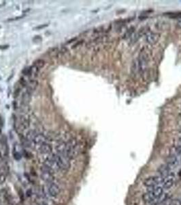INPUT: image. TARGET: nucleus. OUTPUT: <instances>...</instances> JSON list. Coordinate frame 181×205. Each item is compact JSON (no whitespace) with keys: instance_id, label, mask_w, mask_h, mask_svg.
<instances>
[{"instance_id":"obj_1","label":"nucleus","mask_w":181,"mask_h":205,"mask_svg":"<svg viewBox=\"0 0 181 205\" xmlns=\"http://www.w3.org/2000/svg\"><path fill=\"white\" fill-rule=\"evenodd\" d=\"M163 189L162 186H157L149 188L148 191L143 194L142 199L146 204H151L156 203L159 200L160 197L163 194Z\"/></svg>"},{"instance_id":"obj_2","label":"nucleus","mask_w":181,"mask_h":205,"mask_svg":"<svg viewBox=\"0 0 181 205\" xmlns=\"http://www.w3.org/2000/svg\"><path fill=\"white\" fill-rule=\"evenodd\" d=\"M78 153H79V144H78L77 141L74 139H69V141L66 142L65 157L71 160L74 159Z\"/></svg>"},{"instance_id":"obj_3","label":"nucleus","mask_w":181,"mask_h":205,"mask_svg":"<svg viewBox=\"0 0 181 205\" xmlns=\"http://www.w3.org/2000/svg\"><path fill=\"white\" fill-rule=\"evenodd\" d=\"M51 156L53 157V159L57 162V165L59 167V170L61 171H67L70 167V159H68L67 157L65 156L61 155L57 153L52 154Z\"/></svg>"},{"instance_id":"obj_4","label":"nucleus","mask_w":181,"mask_h":205,"mask_svg":"<svg viewBox=\"0 0 181 205\" xmlns=\"http://www.w3.org/2000/svg\"><path fill=\"white\" fill-rule=\"evenodd\" d=\"M148 64H149L148 54L145 51H142L139 54L138 58V71L141 72V73H144L148 69Z\"/></svg>"},{"instance_id":"obj_5","label":"nucleus","mask_w":181,"mask_h":205,"mask_svg":"<svg viewBox=\"0 0 181 205\" xmlns=\"http://www.w3.org/2000/svg\"><path fill=\"white\" fill-rule=\"evenodd\" d=\"M163 181V177L161 176H149L146 179L143 184L145 187H147L148 189L152 188L157 186H159V185H162Z\"/></svg>"},{"instance_id":"obj_6","label":"nucleus","mask_w":181,"mask_h":205,"mask_svg":"<svg viewBox=\"0 0 181 205\" xmlns=\"http://www.w3.org/2000/svg\"><path fill=\"white\" fill-rule=\"evenodd\" d=\"M41 179L43 180L44 182L47 183H51L53 182L55 180L54 172L51 170H50L48 167L45 166H42L41 168V174H40Z\"/></svg>"},{"instance_id":"obj_7","label":"nucleus","mask_w":181,"mask_h":205,"mask_svg":"<svg viewBox=\"0 0 181 205\" xmlns=\"http://www.w3.org/2000/svg\"><path fill=\"white\" fill-rule=\"evenodd\" d=\"M180 159L178 156L175 152L172 151L166 159V164L173 170L178 166V164H180Z\"/></svg>"},{"instance_id":"obj_8","label":"nucleus","mask_w":181,"mask_h":205,"mask_svg":"<svg viewBox=\"0 0 181 205\" xmlns=\"http://www.w3.org/2000/svg\"><path fill=\"white\" fill-rule=\"evenodd\" d=\"M29 118L27 116H22L16 122V129L19 131H23L29 127Z\"/></svg>"},{"instance_id":"obj_9","label":"nucleus","mask_w":181,"mask_h":205,"mask_svg":"<svg viewBox=\"0 0 181 205\" xmlns=\"http://www.w3.org/2000/svg\"><path fill=\"white\" fill-rule=\"evenodd\" d=\"M175 182V174L173 172H171L168 176L163 177V181L161 185L163 187V189H168L171 188L174 185Z\"/></svg>"},{"instance_id":"obj_10","label":"nucleus","mask_w":181,"mask_h":205,"mask_svg":"<svg viewBox=\"0 0 181 205\" xmlns=\"http://www.w3.org/2000/svg\"><path fill=\"white\" fill-rule=\"evenodd\" d=\"M43 166L48 167V168H49L50 170H51L53 172L60 170L57 162L55 161V160L51 155L49 156L44 159Z\"/></svg>"},{"instance_id":"obj_11","label":"nucleus","mask_w":181,"mask_h":205,"mask_svg":"<svg viewBox=\"0 0 181 205\" xmlns=\"http://www.w3.org/2000/svg\"><path fill=\"white\" fill-rule=\"evenodd\" d=\"M48 191H49V196L52 197H57L60 193V188L58 186V185L55 183V182H51L49 183L47 187Z\"/></svg>"},{"instance_id":"obj_12","label":"nucleus","mask_w":181,"mask_h":205,"mask_svg":"<svg viewBox=\"0 0 181 205\" xmlns=\"http://www.w3.org/2000/svg\"><path fill=\"white\" fill-rule=\"evenodd\" d=\"M159 35L153 32H149L146 34V41L150 44H155L159 41Z\"/></svg>"},{"instance_id":"obj_13","label":"nucleus","mask_w":181,"mask_h":205,"mask_svg":"<svg viewBox=\"0 0 181 205\" xmlns=\"http://www.w3.org/2000/svg\"><path fill=\"white\" fill-rule=\"evenodd\" d=\"M47 141L48 138L43 133H37L36 137H35L34 142H33V144L36 146H39L40 145L47 143Z\"/></svg>"},{"instance_id":"obj_14","label":"nucleus","mask_w":181,"mask_h":205,"mask_svg":"<svg viewBox=\"0 0 181 205\" xmlns=\"http://www.w3.org/2000/svg\"><path fill=\"white\" fill-rule=\"evenodd\" d=\"M172 169L170 167H169L168 165L165 164H162V166H160L159 167V168L157 170L158 173H159V176L162 177H165L168 176V174H170L171 172H172Z\"/></svg>"},{"instance_id":"obj_15","label":"nucleus","mask_w":181,"mask_h":205,"mask_svg":"<svg viewBox=\"0 0 181 205\" xmlns=\"http://www.w3.org/2000/svg\"><path fill=\"white\" fill-rule=\"evenodd\" d=\"M37 150L40 154L42 155H50L52 152V146L48 143H45L38 146Z\"/></svg>"},{"instance_id":"obj_16","label":"nucleus","mask_w":181,"mask_h":205,"mask_svg":"<svg viewBox=\"0 0 181 205\" xmlns=\"http://www.w3.org/2000/svg\"><path fill=\"white\" fill-rule=\"evenodd\" d=\"M55 148H56V151L57 154L61 155H63V156H65V149H66V142H65L64 141L59 142L56 145Z\"/></svg>"},{"instance_id":"obj_17","label":"nucleus","mask_w":181,"mask_h":205,"mask_svg":"<svg viewBox=\"0 0 181 205\" xmlns=\"http://www.w3.org/2000/svg\"><path fill=\"white\" fill-rule=\"evenodd\" d=\"M37 133H37L36 130H29V131L27 132L25 135V139L29 142H33Z\"/></svg>"},{"instance_id":"obj_18","label":"nucleus","mask_w":181,"mask_h":205,"mask_svg":"<svg viewBox=\"0 0 181 205\" xmlns=\"http://www.w3.org/2000/svg\"><path fill=\"white\" fill-rule=\"evenodd\" d=\"M37 85H38V82H37L36 80H31L26 86L27 88V92H29V93H31L32 92H34L35 90L36 89Z\"/></svg>"},{"instance_id":"obj_19","label":"nucleus","mask_w":181,"mask_h":205,"mask_svg":"<svg viewBox=\"0 0 181 205\" xmlns=\"http://www.w3.org/2000/svg\"><path fill=\"white\" fill-rule=\"evenodd\" d=\"M30 100H31V93L27 91L22 96V104L28 105Z\"/></svg>"},{"instance_id":"obj_20","label":"nucleus","mask_w":181,"mask_h":205,"mask_svg":"<svg viewBox=\"0 0 181 205\" xmlns=\"http://www.w3.org/2000/svg\"><path fill=\"white\" fill-rule=\"evenodd\" d=\"M45 64V61L44 60H42V59H38L36 61L34 62V66H36V68L37 69H40V68H42L44 66Z\"/></svg>"},{"instance_id":"obj_21","label":"nucleus","mask_w":181,"mask_h":205,"mask_svg":"<svg viewBox=\"0 0 181 205\" xmlns=\"http://www.w3.org/2000/svg\"><path fill=\"white\" fill-rule=\"evenodd\" d=\"M134 32V27H131V28H129L126 32H125L124 36H123V38L127 39L130 38V37L132 36Z\"/></svg>"},{"instance_id":"obj_22","label":"nucleus","mask_w":181,"mask_h":205,"mask_svg":"<svg viewBox=\"0 0 181 205\" xmlns=\"http://www.w3.org/2000/svg\"><path fill=\"white\" fill-rule=\"evenodd\" d=\"M19 109H20V112L22 114L27 113L30 109L28 105H24V104H22L21 106L19 107Z\"/></svg>"},{"instance_id":"obj_23","label":"nucleus","mask_w":181,"mask_h":205,"mask_svg":"<svg viewBox=\"0 0 181 205\" xmlns=\"http://www.w3.org/2000/svg\"><path fill=\"white\" fill-rule=\"evenodd\" d=\"M6 176H5L4 174L3 173H0V185L4 184L5 181H6Z\"/></svg>"},{"instance_id":"obj_24","label":"nucleus","mask_w":181,"mask_h":205,"mask_svg":"<svg viewBox=\"0 0 181 205\" xmlns=\"http://www.w3.org/2000/svg\"><path fill=\"white\" fill-rule=\"evenodd\" d=\"M19 83L21 84V85H22V86H27V82L23 78H21L20 79V81H19Z\"/></svg>"},{"instance_id":"obj_25","label":"nucleus","mask_w":181,"mask_h":205,"mask_svg":"<svg viewBox=\"0 0 181 205\" xmlns=\"http://www.w3.org/2000/svg\"><path fill=\"white\" fill-rule=\"evenodd\" d=\"M82 41H80L78 42L76 44H74V45H73V47H72V48H76V47H77L78 46L80 45V44H82Z\"/></svg>"},{"instance_id":"obj_26","label":"nucleus","mask_w":181,"mask_h":205,"mask_svg":"<svg viewBox=\"0 0 181 205\" xmlns=\"http://www.w3.org/2000/svg\"><path fill=\"white\" fill-rule=\"evenodd\" d=\"M19 93H20V90H19V89H18V90H15V92H14V97H16H16H18Z\"/></svg>"},{"instance_id":"obj_27","label":"nucleus","mask_w":181,"mask_h":205,"mask_svg":"<svg viewBox=\"0 0 181 205\" xmlns=\"http://www.w3.org/2000/svg\"><path fill=\"white\" fill-rule=\"evenodd\" d=\"M48 26V24H44L43 26H40L38 27H36L35 29H42V28H44V27H46Z\"/></svg>"},{"instance_id":"obj_28","label":"nucleus","mask_w":181,"mask_h":205,"mask_svg":"<svg viewBox=\"0 0 181 205\" xmlns=\"http://www.w3.org/2000/svg\"><path fill=\"white\" fill-rule=\"evenodd\" d=\"M177 26H178V27H179V28H180V29H181V19L178 22Z\"/></svg>"},{"instance_id":"obj_29","label":"nucleus","mask_w":181,"mask_h":205,"mask_svg":"<svg viewBox=\"0 0 181 205\" xmlns=\"http://www.w3.org/2000/svg\"><path fill=\"white\" fill-rule=\"evenodd\" d=\"M76 38H73V39H72V40H70V41H69L68 42H67V44H69V43H70V42H72L74 41H76Z\"/></svg>"},{"instance_id":"obj_30","label":"nucleus","mask_w":181,"mask_h":205,"mask_svg":"<svg viewBox=\"0 0 181 205\" xmlns=\"http://www.w3.org/2000/svg\"><path fill=\"white\" fill-rule=\"evenodd\" d=\"M178 200H179V202H180V205H181V197H180V198H179V199H178Z\"/></svg>"},{"instance_id":"obj_31","label":"nucleus","mask_w":181,"mask_h":205,"mask_svg":"<svg viewBox=\"0 0 181 205\" xmlns=\"http://www.w3.org/2000/svg\"><path fill=\"white\" fill-rule=\"evenodd\" d=\"M179 117H180V118H181V112H180V113L179 114Z\"/></svg>"},{"instance_id":"obj_32","label":"nucleus","mask_w":181,"mask_h":205,"mask_svg":"<svg viewBox=\"0 0 181 205\" xmlns=\"http://www.w3.org/2000/svg\"><path fill=\"white\" fill-rule=\"evenodd\" d=\"M41 205H46V204H45V203H44V202H43V203H42Z\"/></svg>"}]
</instances>
